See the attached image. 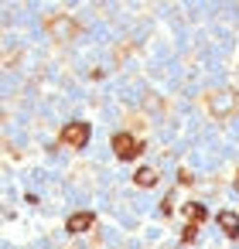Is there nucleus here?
<instances>
[{
    "instance_id": "f257e3e1",
    "label": "nucleus",
    "mask_w": 239,
    "mask_h": 249,
    "mask_svg": "<svg viewBox=\"0 0 239 249\" xmlns=\"http://www.w3.org/2000/svg\"><path fill=\"white\" fill-rule=\"evenodd\" d=\"M236 106H239V92H236V89H219V92L208 96V109H212L219 120H222V116H232Z\"/></svg>"
},
{
    "instance_id": "f03ea898",
    "label": "nucleus",
    "mask_w": 239,
    "mask_h": 249,
    "mask_svg": "<svg viewBox=\"0 0 239 249\" xmlns=\"http://www.w3.org/2000/svg\"><path fill=\"white\" fill-rule=\"evenodd\" d=\"M45 24H48L52 38H58V41H72V38L79 35V21H72V18H65V14H55V18H48Z\"/></svg>"
},
{
    "instance_id": "7ed1b4c3",
    "label": "nucleus",
    "mask_w": 239,
    "mask_h": 249,
    "mask_svg": "<svg viewBox=\"0 0 239 249\" xmlns=\"http://www.w3.org/2000/svg\"><path fill=\"white\" fill-rule=\"evenodd\" d=\"M140 150H144V143L133 133H116L113 137V154L120 160H133V157H140Z\"/></svg>"
},
{
    "instance_id": "20e7f679",
    "label": "nucleus",
    "mask_w": 239,
    "mask_h": 249,
    "mask_svg": "<svg viewBox=\"0 0 239 249\" xmlns=\"http://www.w3.org/2000/svg\"><path fill=\"white\" fill-rule=\"evenodd\" d=\"M62 143H65V147H86V143H89V123H82V120L69 123V126L62 130Z\"/></svg>"
},
{
    "instance_id": "39448f33",
    "label": "nucleus",
    "mask_w": 239,
    "mask_h": 249,
    "mask_svg": "<svg viewBox=\"0 0 239 249\" xmlns=\"http://www.w3.org/2000/svg\"><path fill=\"white\" fill-rule=\"evenodd\" d=\"M92 222H96V218H92V215H89V212H79V215H72V218H69V225H65V229H69V232H75V235H79V232H86V229H89V225H92Z\"/></svg>"
},
{
    "instance_id": "423d86ee",
    "label": "nucleus",
    "mask_w": 239,
    "mask_h": 249,
    "mask_svg": "<svg viewBox=\"0 0 239 249\" xmlns=\"http://www.w3.org/2000/svg\"><path fill=\"white\" fill-rule=\"evenodd\" d=\"M219 225L225 229V235H232V239L239 235V215L236 212H219Z\"/></svg>"
},
{
    "instance_id": "0eeeda50",
    "label": "nucleus",
    "mask_w": 239,
    "mask_h": 249,
    "mask_svg": "<svg viewBox=\"0 0 239 249\" xmlns=\"http://www.w3.org/2000/svg\"><path fill=\"white\" fill-rule=\"evenodd\" d=\"M133 181H137L140 188H154V184H157V171H154V167H140V171L133 174Z\"/></svg>"
},
{
    "instance_id": "6e6552de",
    "label": "nucleus",
    "mask_w": 239,
    "mask_h": 249,
    "mask_svg": "<svg viewBox=\"0 0 239 249\" xmlns=\"http://www.w3.org/2000/svg\"><path fill=\"white\" fill-rule=\"evenodd\" d=\"M195 235H198V222H188L184 232H181V239H184V242H195Z\"/></svg>"
},
{
    "instance_id": "1a4fd4ad",
    "label": "nucleus",
    "mask_w": 239,
    "mask_h": 249,
    "mask_svg": "<svg viewBox=\"0 0 239 249\" xmlns=\"http://www.w3.org/2000/svg\"><path fill=\"white\" fill-rule=\"evenodd\" d=\"M236 188H239V174H236Z\"/></svg>"
}]
</instances>
